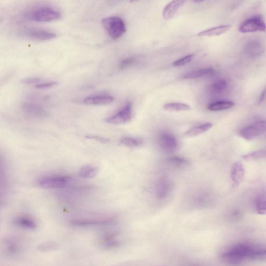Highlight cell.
<instances>
[{
    "mask_svg": "<svg viewBox=\"0 0 266 266\" xmlns=\"http://www.w3.org/2000/svg\"><path fill=\"white\" fill-rule=\"evenodd\" d=\"M23 34L30 39L37 41H49L57 37L53 32L39 28L28 29L24 31Z\"/></svg>",
    "mask_w": 266,
    "mask_h": 266,
    "instance_id": "obj_7",
    "label": "cell"
},
{
    "mask_svg": "<svg viewBox=\"0 0 266 266\" xmlns=\"http://www.w3.org/2000/svg\"><path fill=\"white\" fill-rule=\"evenodd\" d=\"M222 259L231 265H239L249 261H266V247L247 242L239 243L223 252Z\"/></svg>",
    "mask_w": 266,
    "mask_h": 266,
    "instance_id": "obj_1",
    "label": "cell"
},
{
    "mask_svg": "<svg viewBox=\"0 0 266 266\" xmlns=\"http://www.w3.org/2000/svg\"><path fill=\"white\" fill-rule=\"evenodd\" d=\"M169 184L167 180H162L157 185L156 188L157 196L159 199L165 198L168 194Z\"/></svg>",
    "mask_w": 266,
    "mask_h": 266,
    "instance_id": "obj_21",
    "label": "cell"
},
{
    "mask_svg": "<svg viewBox=\"0 0 266 266\" xmlns=\"http://www.w3.org/2000/svg\"><path fill=\"white\" fill-rule=\"evenodd\" d=\"M99 168L92 165H84L79 169V176L85 179L93 178L98 175Z\"/></svg>",
    "mask_w": 266,
    "mask_h": 266,
    "instance_id": "obj_18",
    "label": "cell"
},
{
    "mask_svg": "<svg viewBox=\"0 0 266 266\" xmlns=\"http://www.w3.org/2000/svg\"><path fill=\"white\" fill-rule=\"evenodd\" d=\"M245 176V168L239 162L234 163L231 168L230 176L234 186H238L242 182Z\"/></svg>",
    "mask_w": 266,
    "mask_h": 266,
    "instance_id": "obj_10",
    "label": "cell"
},
{
    "mask_svg": "<svg viewBox=\"0 0 266 266\" xmlns=\"http://www.w3.org/2000/svg\"><path fill=\"white\" fill-rule=\"evenodd\" d=\"M194 56L195 55L194 54H190L187 55L182 58H180L178 60H176L172 63V65L175 67H180L185 66L188 64V63H189L190 62H191V60H193L194 57Z\"/></svg>",
    "mask_w": 266,
    "mask_h": 266,
    "instance_id": "obj_28",
    "label": "cell"
},
{
    "mask_svg": "<svg viewBox=\"0 0 266 266\" xmlns=\"http://www.w3.org/2000/svg\"><path fill=\"white\" fill-rule=\"evenodd\" d=\"M159 143L160 146L166 153H173L177 148L176 138L173 135L167 133H163L160 135Z\"/></svg>",
    "mask_w": 266,
    "mask_h": 266,
    "instance_id": "obj_9",
    "label": "cell"
},
{
    "mask_svg": "<svg viewBox=\"0 0 266 266\" xmlns=\"http://www.w3.org/2000/svg\"><path fill=\"white\" fill-rule=\"evenodd\" d=\"M15 222L17 225L24 228L30 229L36 228L35 221L28 217L21 216L17 217L15 220Z\"/></svg>",
    "mask_w": 266,
    "mask_h": 266,
    "instance_id": "obj_23",
    "label": "cell"
},
{
    "mask_svg": "<svg viewBox=\"0 0 266 266\" xmlns=\"http://www.w3.org/2000/svg\"><path fill=\"white\" fill-rule=\"evenodd\" d=\"M185 1H173L167 4L163 10V17L165 20L172 19L178 9L183 6Z\"/></svg>",
    "mask_w": 266,
    "mask_h": 266,
    "instance_id": "obj_14",
    "label": "cell"
},
{
    "mask_svg": "<svg viewBox=\"0 0 266 266\" xmlns=\"http://www.w3.org/2000/svg\"><path fill=\"white\" fill-rule=\"evenodd\" d=\"M71 180L72 178L67 175H50L40 178L38 181V184L42 188L57 189L66 187Z\"/></svg>",
    "mask_w": 266,
    "mask_h": 266,
    "instance_id": "obj_4",
    "label": "cell"
},
{
    "mask_svg": "<svg viewBox=\"0 0 266 266\" xmlns=\"http://www.w3.org/2000/svg\"><path fill=\"white\" fill-rule=\"evenodd\" d=\"M113 101V98L107 95H95L84 99L85 105L92 106H102L111 104Z\"/></svg>",
    "mask_w": 266,
    "mask_h": 266,
    "instance_id": "obj_13",
    "label": "cell"
},
{
    "mask_svg": "<svg viewBox=\"0 0 266 266\" xmlns=\"http://www.w3.org/2000/svg\"><path fill=\"white\" fill-rule=\"evenodd\" d=\"M135 59L133 58H129L122 61L119 65L120 69H124L133 65Z\"/></svg>",
    "mask_w": 266,
    "mask_h": 266,
    "instance_id": "obj_30",
    "label": "cell"
},
{
    "mask_svg": "<svg viewBox=\"0 0 266 266\" xmlns=\"http://www.w3.org/2000/svg\"><path fill=\"white\" fill-rule=\"evenodd\" d=\"M235 106V104L230 101H218L210 105L208 109L212 111H219L230 109Z\"/></svg>",
    "mask_w": 266,
    "mask_h": 266,
    "instance_id": "obj_19",
    "label": "cell"
},
{
    "mask_svg": "<svg viewBox=\"0 0 266 266\" xmlns=\"http://www.w3.org/2000/svg\"><path fill=\"white\" fill-rule=\"evenodd\" d=\"M57 84V82L56 81L42 82L36 85L35 87L39 90H46L55 87Z\"/></svg>",
    "mask_w": 266,
    "mask_h": 266,
    "instance_id": "obj_29",
    "label": "cell"
},
{
    "mask_svg": "<svg viewBox=\"0 0 266 266\" xmlns=\"http://www.w3.org/2000/svg\"><path fill=\"white\" fill-rule=\"evenodd\" d=\"M121 143L124 146L130 148L140 147L143 144L142 140L132 137H125L121 140Z\"/></svg>",
    "mask_w": 266,
    "mask_h": 266,
    "instance_id": "obj_25",
    "label": "cell"
},
{
    "mask_svg": "<svg viewBox=\"0 0 266 266\" xmlns=\"http://www.w3.org/2000/svg\"><path fill=\"white\" fill-rule=\"evenodd\" d=\"M131 117L132 106L127 103L118 112L109 117L106 122L112 124H124L129 122Z\"/></svg>",
    "mask_w": 266,
    "mask_h": 266,
    "instance_id": "obj_8",
    "label": "cell"
},
{
    "mask_svg": "<svg viewBox=\"0 0 266 266\" xmlns=\"http://www.w3.org/2000/svg\"><path fill=\"white\" fill-rule=\"evenodd\" d=\"M164 110L168 111H187L191 109L190 106L183 103H168L164 105Z\"/></svg>",
    "mask_w": 266,
    "mask_h": 266,
    "instance_id": "obj_22",
    "label": "cell"
},
{
    "mask_svg": "<svg viewBox=\"0 0 266 266\" xmlns=\"http://www.w3.org/2000/svg\"><path fill=\"white\" fill-rule=\"evenodd\" d=\"M28 17L34 22L47 23L59 20L61 15L58 10L53 7L42 6L32 9Z\"/></svg>",
    "mask_w": 266,
    "mask_h": 266,
    "instance_id": "obj_2",
    "label": "cell"
},
{
    "mask_svg": "<svg viewBox=\"0 0 266 266\" xmlns=\"http://www.w3.org/2000/svg\"><path fill=\"white\" fill-rule=\"evenodd\" d=\"M231 27L230 25H222L210 28L200 32L198 34V36L202 37L220 36L226 33Z\"/></svg>",
    "mask_w": 266,
    "mask_h": 266,
    "instance_id": "obj_17",
    "label": "cell"
},
{
    "mask_svg": "<svg viewBox=\"0 0 266 266\" xmlns=\"http://www.w3.org/2000/svg\"><path fill=\"white\" fill-rule=\"evenodd\" d=\"M89 139L95 140L100 143H107L109 142V140L107 138H103L97 135H88L86 137Z\"/></svg>",
    "mask_w": 266,
    "mask_h": 266,
    "instance_id": "obj_31",
    "label": "cell"
},
{
    "mask_svg": "<svg viewBox=\"0 0 266 266\" xmlns=\"http://www.w3.org/2000/svg\"><path fill=\"white\" fill-rule=\"evenodd\" d=\"M227 87V82L225 80L220 79L211 85V91L214 94H220L224 92Z\"/></svg>",
    "mask_w": 266,
    "mask_h": 266,
    "instance_id": "obj_24",
    "label": "cell"
},
{
    "mask_svg": "<svg viewBox=\"0 0 266 266\" xmlns=\"http://www.w3.org/2000/svg\"><path fill=\"white\" fill-rule=\"evenodd\" d=\"M254 208L257 213L266 214V189L263 188L259 191L254 199Z\"/></svg>",
    "mask_w": 266,
    "mask_h": 266,
    "instance_id": "obj_11",
    "label": "cell"
},
{
    "mask_svg": "<svg viewBox=\"0 0 266 266\" xmlns=\"http://www.w3.org/2000/svg\"><path fill=\"white\" fill-rule=\"evenodd\" d=\"M24 83L26 84H34L36 85L41 83V79L37 78H29L24 79L23 81Z\"/></svg>",
    "mask_w": 266,
    "mask_h": 266,
    "instance_id": "obj_32",
    "label": "cell"
},
{
    "mask_svg": "<svg viewBox=\"0 0 266 266\" xmlns=\"http://www.w3.org/2000/svg\"><path fill=\"white\" fill-rule=\"evenodd\" d=\"M243 158L247 160H255L266 158V150H260L249 153L243 156Z\"/></svg>",
    "mask_w": 266,
    "mask_h": 266,
    "instance_id": "obj_27",
    "label": "cell"
},
{
    "mask_svg": "<svg viewBox=\"0 0 266 266\" xmlns=\"http://www.w3.org/2000/svg\"><path fill=\"white\" fill-rule=\"evenodd\" d=\"M266 133V120L259 121L243 127L240 135L246 140H252Z\"/></svg>",
    "mask_w": 266,
    "mask_h": 266,
    "instance_id": "obj_6",
    "label": "cell"
},
{
    "mask_svg": "<svg viewBox=\"0 0 266 266\" xmlns=\"http://www.w3.org/2000/svg\"><path fill=\"white\" fill-rule=\"evenodd\" d=\"M266 94V89H265L263 91V92H262V94L261 95L259 103H262L263 102V101L264 100V99L265 98Z\"/></svg>",
    "mask_w": 266,
    "mask_h": 266,
    "instance_id": "obj_33",
    "label": "cell"
},
{
    "mask_svg": "<svg viewBox=\"0 0 266 266\" xmlns=\"http://www.w3.org/2000/svg\"><path fill=\"white\" fill-rule=\"evenodd\" d=\"M211 123H207L193 127L187 131L185 135L187 137H195L209 130L212 127Z\"/></svg>",
    "mask_w": 266,
    "mask_h": 266,
    "instance_id": "obj_20",
    "label": "cell"
},
{
    "mask_svg": "<svg viewBox=\"0 0 266 266\" xmlns=\"http://www.w3.org/2000/svg\"><path fill=\"white\" fill-rule=\"evenodd\" d=\"M244 51L248 56L257 57L263 54L265 49L261 42L257 40H252L245 46Z\"/></svg>",
    "mask_w": 266,
    "mask_h": 266,
    "instance_id": "obj_12",
    "label": "cell"
},
{
    "mask_svg": "<svg viewBox=\"0 0 266 266\" xmlns=\"http://www.w3.org/2000/svg\"><path fill=\"white\" fill-rule=\"evenodd\" d=\"M102 23L108 36L113 40L121 38L126 31L123 20L119 17H106L102 20Z\"/></svg>",
    "mask_w": 266,
    "mask_h": 266,
    "instance_id": "obj_3",
    "label": "cell"
},
{
    "mask_svg": "<svg viewBox=\"0 0 266 266\" xmlns=\"http://www.w3.org/2000/svg\"><path fill=\"white\" fill-rule=\"evenodd\" d=\"M217 72L214 69L207 68L188 72L185 74L184 78L193 79L203 77H212L215 76Z\"/></svg>",
    "mask_w": 266,
    "mask_h": 266,
    "instance_id": "obj_15",
    "label": "cell"
},
{
    "mask_svg": "<svg viewBox=\"0 0 266 266\" xmlns=\"http://www.w3.org/2000/svg\"><path fill=\"white\" fill-rule=\"evenodd\" d=\"M239 30L242 33L264 32L266 30V24L262 16H254L242 23Z\"/></svg>",
    "mask_w": 266,
    "mask_h": 266,
    "instance_id": "obj_5",
    "label": "cell"
},
{
    "mask_svg": "<svg viewBox=\"0 0 266 266\" xmlns=\"http://www.w3.org/2000/svg\"><path fill=\"white\" fill-rule=\"evenodd\" d=\"M166 162L175 167H182L188 164L186 159L179 157H169L166 160Z\"/></svg>",
    "mask_w": 266,
    "mask_h": 266,
    "instance_id": "obj_26",
    "label": "cell"
},
{
    "mask_svg": "<svg viewBox=\"0 0 266 266\" xmlns=\"http://www.w3.org/2000/svg\"><path fill=\"white\" fill-rule=\"evenodd\" d=\"M23 108L24 111L31 116L42 118L46 114L45 109L37 104L26 103L23 105Z\"/></svg>",
    "mask_w": 266,
    "mask_h": 266,
    "instance_id": "obj_16",
    "label": "cell"
}]
</instances>
